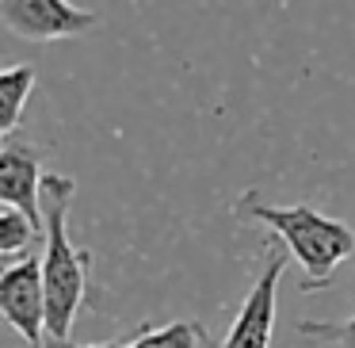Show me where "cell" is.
<instances>
[{
	"label": "cell",
	"instance_id": "obj_2",
	"mask_svg": "<svg viewBox=\"0 0 355 348\" xmlns=\"http://www.w3.org/2000/svg\"><path fill=\"white\" fill-rule=\"evenodd\" d=\"M248 215L256 222H263L279 241L286 245V253L302 264V291H317L332 279V272L355 256V230L340 218L324 215V210L309 207V203H294V207H271L260 203L252 192L245 195Z\"/></svg>",
	"mask_w": 355,
	"mask_h": 348
},
{
	"label": "cell",
	"instance_id": "obj_10",
	"mask_svg": "<svg viewBox=\"0 0 355 348\" xmlns=\"http://www.w3.org/2000/svg\"><path fill=\"white\" fill-rule=\"evenodd\" d=\"M62 348H126V340H103V345H62Z\"/></svg>",
	"mask_w": 355,
	"mask_h": 348
},
{
	"label": "cell",
	"instance_id": "obj_8",
	"mask_svg": "<svg viewBox=\"0 0 355 348\" xmlns=\"http://www.w3.org/2000/svg\"><path fill=\"white\" fill-rule=\"evenodd\" d=\"M202 340H207V333L199 322H168L161 329H153V325L138 329L126 340V348H199Z\"/></svg>",
	"mask_w": 355,
	"mask_h": 348
},
{
	"label": "cell",
	"instance_id": "obj_9",
	"mask_svg": "<svg viewBox=\"0 0 355 348\" xmlns=\"http://www.w3.org/2000/svg\"><path fill=\"white\" fill-rule=\"evenodd\" d=\"M298 333L302 337H313V340H332L340 348H355V314L347 322H313V317H302Z\"/></svg>",
	"mask_w": 355,
	"mask_h": 348
},
{
	"label": "cell",
	"instance_id": "obj_5",
	"mask_svg": "<svg viewBox=\"0 0 355 348\" xmlns=\"http://www.w3.org/2000/svg\"><path fill=\"white\" fill-rule=\"evenodd\" d=\"M286 272V256L268 249L263 268L256 276V283L248 287L245 302H241L237 317H233L230 333H225L222 348H268L271 345V325H275V295L279 279Z\"/></svg>",
	"mask_w": 355,
	"mask_h": 348
},
{
	"label": "cell",
	"instance_id": "obj_1",
	"mask_svg": "<svg viewBox=\"0 0 355 348\" xmlns=\"http://www.w3.org/2000/svg\"><path fill=\"white\" fill-rule=\"evenodd\" d=\"M77 195V180L62 172L42 176V215H46V249H42V283H46V337L54 345H69L73 322L88 295L92 249H77L69 241V207Z\"/></svg>",
	"mask_w": 355,
	"mask_h": 348
},
{
	"label": "cell",
	"instance_id": "obj_4",
	"mask_svg": "<svg viewBox=\"0 0 355 348\" xmlns=\"http://www.w3.org/2000/svg\"><path fill=\"white\" fill-rule=\"evenodd\" d=\"M0 314L31 348L46 340V283L42 256H27L0 272Z\"/></svg>",
	"mask_w": 355,
	"mask_h": 348
},
{
	"label": "cell",
	"instance_id": "obj_7",
	"mask_svg": "<svg viewBox=\"0 0 355 348\" xmlns=\"http://www.w3.org/2000/svg\"><path fill=\"white\" fill-rule=\"evenodd\" d=\"M35 92V69L31 65H8L0 73V138L8 142L24 123V108Z\"/></svg>",
	"mask_w": 355,
	"mask_h": 348
},
{
	"label": "cell",
	"instance_id": "obj_3",
	"mask_svg": "<svg viewBox=\"0 0 355 348\" xmlns=\"http://www.w3.org/2000/svg\"><path fill=\"white\" fill-rule=\"evenodd\" d=\"M0 19L12 35L31 42H62L96 31L100 16L77 8L73 0H0Z\"/></svg>",
	"mask_w": 355,
	"mask_h": 348
},
{
	"label": "cell",
	"instance_id": "obj_6",
	"mask_svg": "<svg viewBox=\"0 0 355 348\" xmlns=\"http://www.w3.org/2000/svg\"><path fill=\"white\" fill-rule=\"evenodd\" d=\"M42 165H39V149L8 142L0 149V203H16L19 210L35 218V222H46L42 215Z\"/></svg>",
	"mask_w": 355,
	"mask_h": 348
}]
</instances>
